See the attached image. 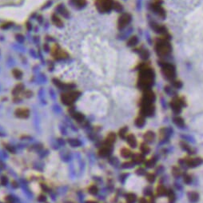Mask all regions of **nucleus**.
I'll use <instances>...</instances> for the list:
<instances>
[{"instance_id": "nucleus-1", "label": "nucleus", "mask_w": 203, "mask_h": 203, "mask_svg": "<svg viewBox=\"0 0 203 203\" xmlns=\"http://www.w3.org/2000/svg\"><path fill=\"white\" fill-rule=\"evenodd\" d=\"M154 83V72L152 69L148 67H143L139 73L137 86L139 89L144 91L150 90Z\"/></svg>"}, {"instance_id": "nucleus-2", "label": "nucleus", "mask_w": 203, "mask_h": 203, "mask_svg": "<svg viewBox=\"0 0 203 203\" xmlns=\"http://www.w3.org/2000/svg\"><path fill=\"white\" fill-rule=\"evenodd\" d=\"M155 51L158 56L160 57H166L168 56L172 51V47L170 45L169 40L166 38L160 39L157 42L155 46Z\"/></svg>"}, {"instance_id": "nucleus-3", "label": "nucleus", "mask_w": 203, "mask_h": 203, "mask_svg": "<svg viewBox=\"0 0 203 203\" xmlns=\"http://www.w3.org/2000/svg\"><path fill=\"white\" fill-rule=\"evenodd\" d=\"M161 73L163 76L169 81H174L176 78V70L174 65L169 63L161 64Z\"/></svg>"}, {"instance_id": "nucleus-4", "label": "nucleus", "mask_w": 203, "mask_h": 203, "mask_svg": "<svg viewBox=\"0 0 203 203\" xmlns=\"http://www.w3.org/2000/svg\"><path fill=\"white\" fill-rule=\"evenodd\" d=\"M113 0H96L95 6L97 10L101 13L110 12L113 6Z\"/></svg>"}, {"instance_id": "nucleus-5", "label": "nucleus", "mask_w": 203, "mask_h": 203, "mask_svg": "<svg viewBox=\"0 0 203 203\" xmlns=\"http://www.w3.org/2000/svg\"><path fill=\"white\" fill-rule=\"evenodd\" d=\"M80 96V93L78 91H70L68 93L62 94L61 96V101L64 105H71L77 100Z\"/></svg>"}, {"instance_id": "nucleus-6", "label": "nucleus", "mask_w": 203, "mask_h": 203, "mask_svg": "<svg viewBox=\"0 0 203 203\" xmlns=\"http://www.w3.org/2000/svg\"><path fill=\"white\" fill-rule=\"evenodd\" d=\"M178 163L182 166H186L190 168L199 166L203 163V159L201 158H182L178 161Z\"/></svg>"}, {"instance_id": "nucleus-7", "label": "nucleus", "mask_w": 203, "mask_h": 203, "mask_svg": "<svg viewBox=\"0 0 203 203\" xmlns=\"http://www.w3.org/2000/svg\"><path fill=\"white\" fill-rule=\"evenodd\" d=\"M140 115L144 117H150L155 112V107L153 103H141Z\"/></svg>"}, {"instance_id": "nucleus-8", "label": "nucleus", "mask_w": 203, "mask_h": 203, "mask_svg": "<svg viewBox=\"0 0 203 203\" xmlns=\"http://www.w3.org/2000/svg\"><path fill=\"white\" fill-rule=\"evenodd\" d=\"M170 107L173 110L175 113H179L182 111V107L185 105V101L181 98H174L171 102H170Z\"/></svg>"}, {"instance_id": "nucleus-9", "label": "nucleus", "mask_w": 203, "mask_h": 203, "mask_svg": "<svg viewBox=\"0 0 203 203\" xmlns=\"http://www.w3.org/2000/svg\"><path fill=\"white\" fill-rule=\"evenodd\" d=\"M131 22V15L129 14H121L118 21V25L119 30H123L124 29L128 24Z\"/></svg>"}, {"instance_id": "nucleus-10", "label": "nucleus", "mask_w": 203, "mask_h": 203, "mask_svg": "<svg viewBox=\"0 0 203 203\" xmlns=\"http://www.w3.org/2000/svg\"><path fill=\"white\" fill-rule=\"evenodd\" d=\"M155 101V94H154L153 91L150 90H147L143 91V96L141 100V103H153Z\"/></svg>"}, {"instance_id": "nucleus-11", "label": "nucleus", "mask_w": 203, "mask_h": 203, "mask_svg": "<svg viewBox=\"0 0 203 203\" xmlns=\"http://www.w3.org/2000/svg\"><path fill=\"white\" fill-rule=\"evenodd\" d=\"M150 7H151V10L162 19L166 17V11L163 9V7L161 6V3H159L158 2H156V3L151 4Z\"/></svg>"}, {"instance_id": "nucleus-12", "label": "nucleus", "mask_w": 203, "mask_h": 203, "mask_svg": "<svg viewBox=\"0 0 203 203\" xmlns=\"http://www.w3.org/2000/svg\"><path fill=\"white\" fill-rule=\"evenodd\" d=\"M52 55H53L54 58L55 59H57V60H62V59H67L68 57V54L65 52L64 51L61 50L60 48H59V47H57V48H55V49L53 50Z\"/></svg>"}, {"instance_id": "nucleus-13", "label": "nucleus", "mask_w": 203, "mask_h": 203, "mask_svg": "<svg viewBox=\"0 0 203 203\" xmlns=\"http://www.w3.org/2000/svg\"><path fill=\"white\" fill-rule=\"evenodd\" d=\"M111 152H112V145L104 143L102 147L100 149L99 152V154L101 157H108L109 155H110Z\"/></svg>"}, {"instance_id": "nucleus-14", "label": "nucleus", "mask_w": 203, "mask_h": 203, "mask_svg": "<svg viewBox=\"0 0 203 203\" xmlns=\"http://www.w3.org/2000/svg\"><path fill=\"white\" fill-rule=\"evenodd\" d=\"M14 115L17 118L25 119L30 116V110L27 108H19L15 110Z\"/></svg>"}, {"instance_id": "nucleus-15", "label": "nucleus", "mask_w": 203, "mask_h": 203, "mask_svg": "<svg viewBox=\"0 0 203 203\" xmlns=\"http://www.w3.org/2000/svg\"><path fill=\"white\" fill-rule=\"evenodd\" d=\"M132 160L135 165L136 164H140V163H142V162L145 161V156L142 153H133L132 154V157H131Z\"/></svg>"}, {"instance_id": "nucleus-16", "label": "nucleus", "mask_w": 203, "mask_h": 203, "mask_svg": "<svg viewBox=\"0 0 203 203\" xmlns=\"http://www.w3.org/2000/svg\"><path fill=\"white\" fill-rule=\"evenodd\" d=\"M151 27L158 34H166L167 33L166 28L163 26L159 25V24L153 22V23H151Z\"/></svg>"}, {"instance_id": "nucleus-17", "label": "nucleus", "mask_w": 203, "mask_h": 203, "mask_svg": "<svg viewBox=\"0 0 203 203\" xmlns=\"http://www.w3.org/2000/svg\"><path fill=\"white\" fill-rule=\"evenodd\" d=\"M126 140L127 142V143L129 144V145L132 148H136L137 145V139H136V137L132 134H129L126 137Z\"/></svg>"}, {"instance_id": "nucleus-18", "label": "nucleus", "mask_w": 203, "mask_h": 203, "mask_svg": "<svg viewBox=\"0 0 203 203\" xmlns=\"http://www.w3.org/2000/svg\"><path fill=\"white\" fill-rule=\"evenodd\" d=\"M187 197H188V199H189L190 202H191V203L198 202L199 201V198H200L199 193L198 192H196V191H190V192H188Z\"/></svg>"}, {"instance_id": "nucleus-19", "label": "nucleus", "mask_w": 203, "mask_h": 203, "mask_svg": "<svg viewBox=\"0 0 203 203\" xmlns=\"http://www.w3.org/2000/svg\"><path fill=\"white\" fill-rule=\"evenodd\" d=\"M143 139L145 142H147L148 143H151L154 141V139H155V134L151 131H147L143 135Z\"/></svg>"}, {"instance_id": "nucleus-20", "label": "nucleus", "mask_w": 203, "mask_h": 203, "mask_svg": "<svg viewBox=\"0 0 203 203\" xmlns=\"http://www.w3.org/2000/svg\"><path fill=\"white\" fill-rule=\"evenodd\" d=\"M180 145H181V148L187 152L189 154H194L195 153V150H193L190 145L188 144V143H186L185 141H182L180 142Z\"/></svg>"}, {"instance_id": "nucleus-21", "label": "nucleus", "mask_w": 203, "mask_h": 203, "mask_svg": "<svg viewBox=\"0 0 203 203\" xmlns=\"http://www.w3.org/2000/svg\"><path fill=\"white\" fill-rule=\"evenodd\" d=\"M173 121H174V123L177 126L180 127V128H183V127L185 126L184 119H183L182 117H180V116H175V117H174Z\"/></svg>"}, {"instance_id": "nucleus-22", "label": "nucleus", "mask_w": 203, "mask_h": 203, "mask_svg": "<svg viewBox=\"0 0 203 203\" xmlns=\"http://www.w3.org/2000/svg\"><path fill=\"white\" fill-rule=\"evenodd\" d=\"M145 117L142 116V115H139V116L135 119V121H134L135 126L139 128H142L145 126Z\"/></svg>"}, {"instance_id": "nucleus-23", "label": "nucleus", "mask_w": 203, "mask_h": 203, "mask_svg": "<svg viewBox=\"0 0 203 203\" xmlns=\"http://www.w3.org/2000/svg\"><path fill=\"white\" fill-rule=\"evenodd\" d=\"M70 113L73 116V118H74L77 121H78V123H82V121H83L85 119V116L81 113L75 112V111H70Z\"/></svg>"}, {"instance_id": "nucleus-24", "label": "nucleus", "mask_w": 203, "mask_h": 203, "mask_svg": "<svg viewBox=\"0 0 203 203\" xmlns=\"http://www.w3.org/2000/svg\"><path fill=\"white\" fill-rule=\"evenodd\" d=\"M156 193H157V195L159 196V197L165 196V195H166V193H167V189L163 185H158V187H157Z\"/></svg>"}, {"instance_id": "nucleus-25", "label": "nucleus", "mask_w": 203, "mask_h": 203, "mask_svg": "<svg viewBox=\"0 0 203 203\" xmlns=\"http://www.w3.org/2000/svg\"><path fill=\"white\" fill-rule=\"evenodd\" d=\"M156 162H157V158L155 157H152L151 158L145 160L144 161V165L145 167H147V168H152L155 166Z\"/></svg>"}, {"instance_id": "nucleus-26", "label": "nucleus", "mask_w": 203, "mask_h": 203, "mask_svg": "<svg viewBox=\"0 0 203 203\" xmlns=\"http://www.w3.org/2000/svg\"><path fill=\"white\" fill-rule=\"evenodd\" d=\"M116 140V134L115 133H110L107 137V139H105V144H108V145H113V144L115 143Z\"/></svg>"}, {"instance_id": "nucleus-27", "label": "nucleus", "mask_w": 203, "mask_h": 203, "mask_svg": "<svg viewBox=\"0 0 203 203\" xmlns=\"http://www.w3.org/2000/svg\"><path fill=\"white\" fill-rule=\"evenodd\" d=\"M126 200L127 203H135L137 201V196L135 193H128L126 194Z\"/></svg>"}, {"instance_id": "nucleus-28", "label": "nucleus", "mask_w": 203, "mask_h": 203, "mask_svg": "<svg viewBox=\"0 0 203 203\" xmlns=\"http://www.w3.org/2000/svg\"><path fill=\"white\" fill-rule=\"evenodd\" d=\"M166 195L168 197L169 203H174L175 202V201H176V195H175V193L174 192L173 190H171V189L167 190Z\"/></svg>"}, {"instance_id": "nucleus-29", "label": "nucleus", "mask_w": 203, "mask_h": 203, "mask_svg": "<svg viewBox=\"0 0 203 203\" xmlns=\"http://www.w3.org/2000/svg\"><path fill=\"white\" fill-rule=\"evenodd\" d=\"M140 150L143 155H145V154H148L150 152V148L147 142H142L140 145Z\"/></svg>"}, {"instance_id": "nucleus-30", "label": "nucleus", "mask_w": 203, "mask_h": 203, "mask_svg": "<svg viewBox=\"0 0 203 203\" xmlns=\"http://www.w3.org/2000/svg\"><path fill=\"white\" fill-rule=\"evenodd\" d=\"M70 2L78 8H83L86 5V0H70Z\"/></svg>"}, {"instance_id": "nucleus-31", "label": "nucleus", "mask_w": 203, "mask_h": 203, "mask_svg": "<svg viewBox=\"0 0 203 203\" xmlns=\"http://www.w3.org/2000/svg\"><path fill=\"white\" fill-rule=\"evenodd\" d=\"M51 20H52V22L54 24L55 26L59 27H62V22L61 20V19L59 17H58L56 14H53L52 17H51Z\"/></svg>"}, {"instance_id": "nucleus-32", "label": "nucleus", "mask_w": 203, "mask_h": 203, "mask_svg": "<svg viewBox=\"0 0 203 203\" xmlns=\"http://www.w3.org/2000/svg\"><path fill=\"white\" fill-rule=\"evenodd\" d=\"M133 153L131 151V150H129L127 148H123L121 150V157H123L124 158H129L132 157Z\"/></svg>"}, {"instance_id": "nucleus-33", "label": "nucleus", "mask_w": 203, "mask_h": 203, "mask_svg": "<svg viewBox=\"0 0 203 203\" xmlns=\"http://www.w3.org/2000/svg\"><path fill=\"white\" fill-rule=\"evenodd\" d=\"M23 89H24V86L22 83H19L14 88V90L12 91V94L15 96H17L19 93H21L23 91Z\"/></svg>"}, {"instance_id": "nucleus-34", "label": "nucleus", "mask_w": 203, "mask_h": 203, "mask_svg": "<svg viewBox=\"0 0 203 203\" xmlns=\"http://www.w3.org/2000/svg\"><path fill=\"white\" fill-rule=\"evenodd\" d=\"M68 143L72 147H78L82 145V142H81L78 139H69Z\"/></svg>"}, {"instance_id": "nucleus-35", "label": "nucleus", "mask_w": 203, "mask_h": 203, "mask_svg": "<svg viewBox=\"0 0 203 203\" xmlns=\"http://www.w3.org/2000/svg\"><path fill=\"white\" fill-rule=\"evenodd\" d=\"M172 174H173V176L175 177H179L182 175V170H181V169L178 167V166H174L172 168Z\"/></svg>"}, {"instance_id": "nucleus-36", "label": "nucleus", "mask_w": 203, "mask_h": 203, "mask_svg": "<svg viewBox=\"0 0 203 203\" xmlns=\"http://www.w3.org/2000/svg\"><path fill=\"white\" fill-rule=\"evenodd\" d=\"M137 43H139V39H137V38L136 36H133L131 38H129V39L128 40V42H127V46H134L137 44Z\"/></svg>"}, {"instance_id": "nucleus-37", "label": "nucleus", "mask_w": 203, "mask_h": 203, "mask_svg": "<svg viewBox=\"0 0 203 203\" xmlns=\"http://www.w3.org/2000/svg\"><path fill=\"white\" fill-rule=\"evenodd\" d=\"M127 131H128V128L127 127H123L121 128L120 131H119V132H118V135L120 136V137L121 139H126V136L128 135V134H127Z\"/></svg>"}, {"instance_id": "nucleus-38", "label": "nucleus", "mask_w": 203, "mask_h": 203, "mask_svg": "<svg viewBox=\"0 0 203 203\" xmlns=\"http://www.w3.org/2000/svg\"><path fill=\"white\" fill-rule=\"evenodd\" d=\"M145 177H147V180L150 183H153L156 180V175L153 173H147V174H145Z\"/></svg>"}, {"instance_id": "nucleus-39", "label": "nucleus", "mask_w": 203, "mask_h": 203, "mask_svg": "<svg viewBox=\"0 0 203 203\" xmlns=\"http://www.w3.org/2000/svg\"><path fill=\"white\" fill-rule=\"evenodd\" d=\"M12 74L14 75V77L15 78H17V79H21L22 78V73L20 70L19 69H14L12 71Z\"/></svg>"}, {"instance_id": "nucleus-40", "label": "nucleus", "mask_w": 203, "mask_h": 203, "mask_svg": "<svg viewBox=\"0 0 203 203\" xmlns=\"http://www.w3.org/2000/svg\"><path fill=\"white\" fill-rule=\"evenodd\" d=\"M134 166H135V163L133 161H126L124 163H123L121 167L124 169H129V168H133Z\"/></svg>"}, {"instance_id": "nucleus-41", "label": "nucleus", "mask_w": 203, "mask_h": 203, "mask_svg": "<svg viewBox=\"0 0 203 203\" xmlns=\"http://www.w3.org/2000/svg\"><path fill=\"white\" fill-rule=\"evenodd\" d=\"M88 190H89V193L93 194V195H96V194L99 193V189H98V187H97L95 185H91L90 187H89Z\"/></svg>"}, {"instance_id": "nucleus-42", "label": "nucleus", "mask_w": 203, "mask_h": 203, "mask_svg": "<svg viewBox=\"0 0 203 203\" xmlns=\"http://www.w3.org/2000/svg\"><path fill=\"white\" fill-rule=\"evenodd\" d=\"M183 181L185 184H190L192 182V177L189 174H186L185 173L183 174Z\"/></svg>"}, {"instance_id": "nucleus-43", "label": "nucleus", "mask_w": 203, "mask_h": 203, "mask_svg": "<svg viewBox=\"0 0 203 203\" xmlns=\"http://www.w3.org/2000/svg\"><path fill=\"white\" fill-rule=\"evenodd\" d=\"M139 54L142 57V59H147L149 58V52L147 51V50H140L139 51Z\"/></svg>"}, {"instance_id": "nucleus-44", "label": "nucleus", "mask_w": 203, "mask_h": 203, "mask_svg": "<svg viewBox=\"0 0 203 203\" xmlns=\"http://www.w3.org/2000/svg\"><path fill=\"white\" fill-rule=\"evenodd\" d=\"M147 171H145V169L143 168V167H139L136 170V174L137 175H140V176H142V175H145L147 174Z\"/></svg>"}, {"instance_id": "nucleus-45", "label": "nucleus", "mask_w": 203, "mask_h": 203, "mask_svg": "<svg viewBox=\"0 0 203 203\" xmlns=\"http://www.w3.org/2000/svg\"><path fill=\"white\" fill-rule=\"evenodd\" d=\"M144 194L145 195H147V196H151L152 194H153V190L151 187H150V186H147V188H145L144 190Z\"/></svg>"}, {"instance_id": "nucleus-46", "label": "nucleus", "mask_w": 203, "mask_h": 203, "mask_svg": "<svg viewBox=\"0 0 203 203\" xmlns=\"http://www.w3.org/2000/svg\"><path fill=\"white\" fill-rule=\"evenodd\" d=\"M5 148L6 149V150L8 152H10V153H15L16 152V150L14 147H12V145H8V144H6L5 145Z\"/></svg>"}, {"instance_id": "nucleus-47", "label": "nucleus", "mask_w": 203, "mask_h": 203, "mask_svg": "<svg viewBox=\"0 0 203 203\" xmlns=\"http://www.w3.org/2000/svg\"><path fill=\"white\" fill-rule=\"evenodd\" d=\"M113 10H115L117 11H120L123 10V6H121V5L118 3V2H115V3H113Z\"/></svg>"}, {"instance_id": "nucleus-48", "label": "nucleus", "mask_w": 203, "mask_h": 203, "mask_svg": "<svg viewBox=\"0 0 203 203\" xmlns=\"http://www.w3.org/2000/svg\"><path fill=\"white\" fill-rule=\"evenodd\" d=\"M172 84H173L174 87H175V88H177V89H180V88L182 86V83L179 82V81H175V80H174V81H172Z\"/></svg>"}, {"instance_id": "nucleus-49", "label": "nucleus", "mask_w": 203, "mask_h": 203, "mask_svg": "<svg viewBox=\"0 0 203 203\" xmlns=\"http://www.w3.org/2000/svg\"><path fill=\"white\" fill-rule=\"evenodd\" d=\"M5 201H6V203H14L15 200L12 196L8 195L5 198Z\"/></svg>"}, {"instance_id": "nucleus-50", "label": "nucleus", "mask_w": 203, "mask_h": 203, "mask_svg": "<svg viewBox=\"0 0 203 203\" xmlns=\"http://www.w3.org/2000/svg\"><path fill=\"white\" fill-rule=\"evenodd\" d=\"M0 182H1L3 185H6L8 182V178L6 176H2L1 179H0Z\"/></svg>"}, {"instance_id": "nucleus-51", "label": "nucleus", "mask_w": 203, "mask_h": 203, "mask_svg": "<svg viewBox=\"0 0 203 203\" xmlns=\"http://www.w3.org/2000/svg\"><path fill=\"white\" fill-rule=\"evenodd\" d=\"M110 162L112 165L116 166V165L118 164V160L116 158H110Z\"/></svg>"}, {"instance_id": "nucleus-52", "label": "nucleus", "mask_w": 203, "mask_h": 203, "mask_svg": "<svg viewBox=\"0 0 203 203\" xmlns=\"http://www.w3.org/2000/svg\"><path fill=\"white\" fill-rule=\"evenodd\" d=\"M16 39L19 43H23L24 41V37L22 35H16Z\"/></svg>"}, {"instance_id": "nucleus-53", "label": "nucleus", "mask_w": 203, "mask_h": 203, "mask_svg": "<svg viewBox=\"0 0 203 203\" xmlns=\"http://www.w3.org/2000/svg\"><path fill=\"white\" fill-rule=\"evenodd\" d=\"M38 201L39 202H44V201H46V196H44V195H40V196L38 198Z\"/></svg>"}, {"instance_id": "nucleus-54", "label": "nucleus", "mask_w": 203, "mask_h": 203, "mask_svg": "<svg viewBox=\"0 0 203 203\" xmlns=\"http://www.w3.org/2000/svg\"><path fill=\"white\" fill-rule=\"evenodd\" d=\"M139 203H149V201H148V200H147V198H145L142 197V198H139Z\"/></svg>"}, {"instance_id": "nucleus-55", "label": "nucleus", "mask_w": 203, "mask_h": 203, "mask_svg": "<svg viewBox=\"0 0 203 203\" xmlns=\"http://www.w3.org/2000/svg\"><path fill=\"white\" fill-rule=\"evenodd\" d=\"M7 157H8V155H7V154H6L5 152L0 151V158H3V159H5V158H6Z\"/></svg>"}, {"instance_id": "nucleus-56", "label": "nucleus", "mask_w": 203, "mask_h": 203, "mask_svg": "<svg viewBox=\"0 0 203 203\" xmlns=\"http://www.w3.org/2000/svg\"><path fill=\"white\" fill-rule=\"evenodd\" d=\"M148 201H149V203H155L156 199H155V198L153 196V194L151 196H150V199L148 200Z\"/></svg>"}, {"instance_id": "nucleus-57", "label": "nucleus", "mask_w": 203, "mask_h": 203, "mask_svg": "<svg viewBox=\"0 0 203 203\" xmlns=\"http://www.w3.org/2000/svg\"><path fill=\"white\" fill-rule=\"evenodd\" d=\"M54 110L56 113H60V112H61V108L59 107V105H54Z\"/></svg>"}, {"instance_id": "nucleus-58", "label": "nucleus", "mask_w": 203, "mask_h": 203, "mask_svg": "<svg viewBox=\"0 0 203 203\" xmlns=\"http://www.w3.org/2000/svg\"><path fill=\"white\" fill-rule=\"evenodd\" d=\"M57 141H58V143H59V145H65V141L62 140V139H58Z\"/></svg>"}, {"instance_id": "nucleus-59", "label": "nucleus", "mask_w": 203, "mask_h": 203, "mask_svg": "<svg viewBox=\"0 0 203 203\" xmlns=\"http://www.w3.org/2000/svg\"><path fill=\"white\" fill-rule=\"evenodd\" d=\"M25 96L27 97V98H30V97H31L32 96V92H30V91H27L26 93H25Z\"/></svg>"}, {"instance_id": "nucleus-60", "label": "nucleus", "mask_w": 203, "mask_h": 203, "mask_svg": "<svg viewBox=\"0 0 203 203\" xmlns=\"http://www.w3.org/2000/svg\"><path fill=\"white\" fill-rule=\"evenodd\" d=\"M60 129H61V131H62V134H67V131H66V129H65V128L62 129V127H61Z\"/></svg>"}, {"instance_id": "nucleus-61", "label": "nucleus", "mask_w": 203, "mask_h": 203, "mask_svg": "<svg viewBox=\"0 0 203 203\" xmlns=\"http://www.w3.org/2000/svg\"><path fill=\"white\" fill-rule=\"evenodd\" d=\"M12 184H13V185H13V187H14V188H17L18 186H19L18 183L16 182H12Z\"/></svg>"}, {"instance_id": "nucleus-62", "label": "nucleus", "mask_w": 203, "mask_h": 203, "mask_svg": "<svg viewBox=\"0 0 203 203\" xmlns=\"http://www.w3.org/2000/svg\"><path fill=\"white\" fill-rule=\"evenodd\" d=\"M42 189H43V190H45V191H47V190H48L47 187H46L45 185H42Z\"/></svg>"}, {"instance_id": "nucleus-63", "label": "nucleus", "mask_w": 203, "mask_h": 203, "mask_svg": "<svg viewBox=\"0 0 203 203\" xmlns=\"http://www.w3.org/2000/svg\"><path fill=\"white\" fill-rule=\"evenodd\" d=\"M85 203H98V202H96V201H86Z\"/></svg>"}, {"instance_id": "nucleus-64", "label": "nucleus", "mask_w": 203, "mask_h": 203, "mask_svg": "<svg viewBox=\"0 0 203 203\" xmlns=\"http://www.w3.org/2000/svg\"><path fill=\"white\" fill-rule=\"evenodd\" d=\"M67 203H71V202H67Z\"/></svg>"}]
</instances>
